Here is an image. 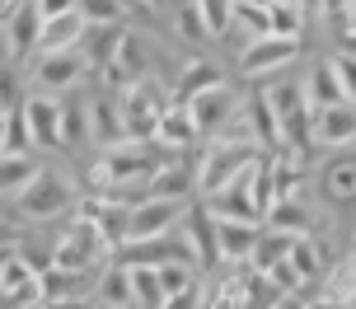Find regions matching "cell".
Listing matches in <instances>:
<instances>
[{
	"instance_id": "obj_1",
	"label": "cell",
	"mask_w": 356,
	"mask_h": 309,
	"mask_svg": "<svg viewBox=\"0 0 356 309\" xmlns=\"http://www.w3.org/2000/svg\"><path fill=\"white\" fill-rule=\"evenodd\" d=\"M263 150L253 146V141H234V136H207V146L197 155L193 164V178H197V197H211L216 187H225V183L239 174V169H249Z\"/></svg>"
},
{
	"instance_id": "obj_2",
	"label": "cell",
	"mask_w": 356,
	"mask_h": 309,
	"mask_svg": "<svg viewBox=\"0 0 356 309\" xmlns=\"http://www.w3.org/2000/svg\"><path fill=\"white\" fill-rule=\"evenodd\" d=\"M113 249L99 235V225L75 211V220L52 239V267H71V272H89V267H108Z\"/></svg>"
},
{
	"instance_id": "obj_3",
	"label": "cell",
	"mask_w": 356,
	"mask_h": 309,
	"mask_svg": "<svg viewBox=\"0 0 356 309\" xmlns=\"http://www.w3.org/2000/svg\"><path fill=\"white\" fill-rule=\"evenodd\" d=\"M75 183L66 178V174H56V169H38L33 183L24 187L15 197L19 206V216L24 220H33V225H42V220H56V216H66V211H75Z\"/></svg>"
},
{
	"instance_id": "obj_4",
	"label": "cell",
	"mask_w": 356,
	"mask_h": 309,
	"mask_svg": "<svg viewBox=\"0 0 356 309\" xmlns=\"http://www.w3.org/2000/svg\"><path fill=\"white\" fill-rule=\"evenodd\" d=\"M296 61H300V37H277V33L249 37L244 52H239V80L263 85L267 75H282L286 66H296Z\"/></svg>"
},
{
	"instance_id": "obj_5",
	"label": "cell",
	"mask_w": 356,
	"mask_h": 309,
	"mask_svg": "<svg viewBox=\"0 0 356 309\" xmlns=\"http://www.w3.org/2000/svg\"><path fill=\"white\" fill-rule=\"evenodd\" d=\"M267 103H272V112H277V122H282V141L286 146H300L309 150V122H314V108H309V99H305L300 80H272L267 85Z\"/></svg>"
},
{
	"instance_id": "obj_6",
	"label": "cell",
	"mask_w": 356,
	"mask_h": 309,
	"mask_svg": "<svg viewBox=\"0 0 356 309\" xmlns=\"http://www.w3.org/2000/svg\"><path fill=\"white\" fill-rule=\"evenodd\" d=\"M24 75H29V85H33L38 94H56V99H66V94L89 75V66H85V56H80V52H33Z\"/></svg>"
},
{
	"instance_id": "obj_7",
	"label": "cell",
	"mask_w": 356,
	"mask_h": 309,
	"mask_svg": "<svg viewBox=\"0 0 356 309\" xmlns=\"http://www.w3.org/2000/svg\"><path fill=\"white\" fill-rule=\"evenodd\" d=\"M169 103V94L145 75V80H136V85H127L122 94H118V108H122V131L131 136V141H150V131H155V122H160V108Z\"/></svg>"
},
{
	"instance_id": "obj_8",
	"label": "cell",
	"mask_w": 356,
	"mask_h": 309,
	"mask_svg": "<svg viewBox=\"0 0 356 309\" xmlns=\"http://www.w3.org/2000/svg\"><path fill=\"white\" fill-rule=\"evenodd\" d=\"M178 230H183L188 249H193V267H197V272L220 267V249H216V216L197 197L188 201V211H183V220H178Z\"/></svg>"
},
{
	"instance_id": "obj_9",
	"label": "cell",
	"mask_w": 356,
	"mask_h": 309,
	"mask_svg": "<svg viewBox=\"0 0 356 309\" xmlns=\"http://www.w3.org/2000/svg\"><path fill=\"white\" fill-rule=\"evenodd\" d=\"M183 211H188V201H174V197H141L136 206H131V220H127V239L169 235V230H178Z\"/></svg>"
},
{
	"instance_id": "obj_10",
	"label": "cell",
	"mask_w": 356,
	"mask_h": 309,
	"mask_svg": "<svg viewBox=\"0 0 356 309\" xmlns=\"http://www.w3.org/2000/svg\"><path fill=\"white\" fill-rule=\"evenodd\" d=\"M24 122H29V136H33V150H61V99L56 94H24Z\"/></svg>"
},
{
	"instance_id": "obj_11",
	"label": "cell",
	"mask_w": 356,
	"mask_h": 309,
	"mask_svg": "<svg viewBox=\"0 0 356 309\" xmlns=\"http://www.w3.org/2000/svg\"><path fill=\"white\" fill-rule=\"evenodd\" d=\"M188 112H193V122H197V136L207 141V136H216L225 122L239 117V94H234L230 85H216V90L188 99Z\"/></svg>"
},
{
	"instance_id": "obj_12",
	"label": "cell",
	"mask_w": 356,
	"mask_h": 309,
	"mask_svg": "<svg viewBox=\"0 0 356 309\" xmlns=\"http://www.w3.org/2000/svg\"><path fill=\"white\" fill-rule=\"evenodd\" d=\"M309 146H319V150H347V146H356V108H352V103L314 108Z\"/></svg>"
},
{
	"instance_id": "obj_13",
	"label": "cell",
	"mask_w": 356,
	"mask_h": 309,
	"mask_svg": "<svg viewBox=\"0 0 356 309\" xmlns=\"http://www.w3.org/2000/svg\"><path fill=\"white\" fill-rule=\"evenodd\" d=\"M75 211L99 225V235L108 239L113 253L127 244V220H131V206H127V201H118V197H85V192H80V197H75Z\"/></svg>"
},
{
	"instance_id": "obj_14",
	"label": "cell",
	"mask_w": 356,
	"mask_h": 309,
	"mask_svg": "<svg viewBox=\"0 0 356 309\" xmlns=\"http://www.w3.org/2000/svg\"><path fill=\"white\" fill-rule=\"evenodd\" d=\"M239 112H244V122H249V136L253 146L263 150V155H272V150H282V122H277V112H272V103H267V90L263 85H253L249 99L239 103Z\"/></svg>"
},
{
	"instance_id": "obj_15",
	"label": "cell",
	"mask_w": 356,
	"mask_h": 309,
	"mask_svg": "<svg viewBox=\"0 0 356 309\" xmlns=\"http://www.w3.org/2000/svg\"><path fill=\"white\" fill-rule=\"evenodd\" d=\"M150 141L164 150H178V155H188V150L202 141L197 136V122L193 112H188V103H178V99H169L160 108V122H155V131H150Z\"/></svg>"
},
{
	"instance_id": "obj_16",
	"label": "cell",
	"mask_w": 356,
	"mask_h": 309,
	"mask_svg": "<svg viewBox=\"0 0 356 309\" xmlns=\"http://www.w3.org/2000/svg\"><path fill=\"white\" fill-rule=\"evenodd\" d=\"M216 85H230L225 66H220V61H211V56H193V61H183V66H178L174 85H169V99L188 103V99H197V94L216 90Z\"/></svg>"
},
{
	"instance_id": "obj_17",
	"label": "cell",
	"mask_w": 356,
	"mask_h": 309,
	"mask_svg": "<svg viewBox=\"0 0 356 309\" xmlns=\"http://www.w3.org/2000/svg\"><path fill=\"white\" fill-rule=\"evenodd\" d=\"M319 192L328 206H352L356 201V146H347L319 169Z\"/></svg>"
},
{
	"instance_id": "obj_18",
	"label": "cell",
	"mask_w": 356,
	"mask_h": 309,
	"mask_svg": "<svg viewBox=\"0 0 356 309\" xmlns=\"http://www.w3.org/2000/svg\"><path fill=\"white\" fill-rule=\"evenodd\" d=\"M85 122H89V141L99 150L108 146H118V141H127V131H122V108H118V94H94L85 103Z\"/></svg>"
},
{
	"instance_id": "obj_19",
	"label": "cell",
	"mask_w": 356,
	"mask_h": 309,
	"mask_svg": "<svg viewBox=\"0 0 356 309\" xmlns=\"http://www.w3.org/2000/svg\"><path fill=\"white\" fill-rule=\"evenodd\" d=\"M0 33H5V56L10 61H29L38 52V33H42V15L33 10V0H24Z\"/></svg>"
},
{
	"instance_id": "obj_20",
	"label": "cell",
	"mask_w": 356,
	"mask_h": 309,
	"mask_svg": "<svg viewBox=\"0 0 356 309\" xmlns=\"http://www.w3.org/2000/svg\"><path fill=\"white\" fill-rule=\"evenodd\" d=\"M99 272L104 267H89V272H71V267H47L38 272V286H42V305L47 300H85L99 286Z\"/></svg>"
},
{
	"instance_id": "obj_21",
	"label": "cell",
	"mask_w": 356,
	"mask_h": 309,
	"mask_svg": "<svg viewBox=\"0 0 356 309\" xmlns=\"http://www.w3.org/2000/svg\"><path fill=\"white\" fill-rule=\"evenodd\" d=\"M118 42H122V24H85V37H80V47L75 52L85 56L89 75H99L118 56Z\"/></svg>"
},
{
	"instance_id": "obj_22",
	"label": "cell",
	"mask_w": 356,
	"mask_h": 309,
	"mask_svg": "<svg viewBox=\"0 0 356 309\" xmlns=\"http://www.w3.org/2000/svg\"><path fill=\"white\" fill-rule=\"evenodd\" d=\"M258 230H263V225H249V220H216L220 262H249L253 244H258Z\"/></svg>"
},
{
	"instance_id": "obj_23",
	"label": "cell",
	"mask_w": 356,
	"mask_h": 309,
	"mask_svg": "<svg viewBox=\"0 0 356 309\" xmlns=\"http://www.w3.org/2000/svg\"><path fill=\"white\" fill-rule=\"evenodd\" d=\"M267 230H282V235H309L314 230V206L305 197H286V201H272L267 206V216H263Z\"/></svg>"
},
{
	"instance_id": "obj_24",
	"label": "cell",
	"mask_w": 356,
	"mask_h": 309,
	"mask_svg": "<svg viewBox=\"0 0 356 309\" xmlns=\"http://www.w3.org/2000/svg\"><path fill=\"white\" fill-rule=\"evenodd\" d=\"M85 37V19L80 10L71 15H56V19H42V33H38V52H75Z\"/></svg>"
},
{
	"instance_id": "obj_25",
	"label": "cell",
	"mask_w": 356,
	"mask_h": 309,
	"mask_svg": "<svg viewBox=\"0 0 356 309\" xmlns=\"http://www.w3.org/2000/svg\"><path fill=\"white\" fill-rule=\"evenodd\" d=\"M249 262H234L230 272L207 286V309H244V295H249Z\"/></svg>"
},
{
	"instance_id": "obj_26",
	"label": "cell",
	"mask_w": 356,
	"mask_h": 309,
	"mask_svg": "<svg viewBox=\"0 0 356 309\" xmlns=\"http://www.w3.org/2000/svg\"><path fill=\"white\" fill-rule=\"evenodd\" d=\"M305 99H309V108H333V103H347V94L338 85V71H333V61H319L314 71L300 80Z\"/></svg>"
},
{
	"instance_id": "obj_27",
	"label": "cell",
	"mask_w": 356,
	"mask_h": 309,
	"mask_svg": "<svg viewBox=\"0 0 356 309\" xmlns=\"http://www.w3.org/2000/svg\"><path fill=\"white\" fill-rule=\"evenodd\" d=\"M94 305H127V309H136V305H131V267H127V262H118V258H113L104 272H99Z\"/></svg>"
},
{
	"instance_id": "obj_28",
	"label": "cell",
	"mask_w": 356,
	"mask_h": 309,
	"mask_svg": "<svg viewBox=\"0 0 356 309\" xmlns=\"http://www.w3.org/2000/svg\"><path fill=\"white\" fill-rule=\"evenodd\" d=\"M286 262L296 267V276H300V281H314V276H323V272H328V249H323V239L300 235L296 244H291Z\"/></svg>"
},
{
	"instance_id": "obj_29",
	"label": "cell",
	"mask_w": 356,
	"mask_h": 309,
	"mask_svg": "<svg viewBox=\"0 0 356 309\" xmlns=\"http://www.w3.org/2000/svg\"><path fill=\"white\" fill-rule=\"evenodd\" d=\"M42 169L38 164V155H0V197H19L29 183H33V174Z\"/></svg>"
},
{
	"instance_id": "obj_30",
	"label": "cell",
	"mask_w": 356,
	"mask_h": 309,
	"mask_svg": "<svg viewBox=\"0 0 356 309\" xmlns=\"http://www.w3.org/2000/svg\"><path fill=\"white\" fill-rule=\"evenodd\" d=\"M291 244H296V235H282V230H258V244H253V253H249V267L253 272H272L277 262H282L286 253H291Z\"/></svg>"
},
{
	"instance_id": "obj_31",
	"label": "cell",
	"mask_w": 356,
	"mask_h": 309,
	"mask_svg": "<svg viewBox=\"0 0 356 309\" xmlns=\"http://www.w3.org/2000/svg\"><path fill=\"white\" fill-rule=\"evenodd\" d=\"M328 295L333 300H342V305H352L356 300V258H338L333 267H328Z\"/></svg>"
},
{
	"instance_id": "obj_32",
	"label": "cell",
	"mask_w": 356,
	"mask_h": 309,
	"mask_svg": "<svg viewBox=\"0 0 356 309\" xmlns=\"http://www.w3.org/2000/svg\"><path fill=\"white\" fill-rule=\"evenodd\" d=\"M267 33L300 37L305 33V10L300 5H267Z\"/></svg>"
},
{
	"instance_id": "obj_33",
	"label": "cell",
	"mask_w": 356,
	"mask_h": 309,
	"mask_svg": "<svg viewBox=\"0 0 356 309\" xmlns=\"http://www.w3.org/2000/svg\"><path fill=\"white\" fill-rule=\"evenodd\" d=\"M89 141V122H85V103H66L61 99V150L85 146Z\"/></svg>"
},
{
	"instance_id": "obj_34",
	"label": "cell",
	"mask_w": 356,
	"mask_h": 309,
	"mask_svg": "<svg viewBox=\"0 0 356 309\" xmlns=\"http://www.w3.org/2000/svg\"><path fill=\"white\" fill-rule=\"evenodd\" d=\"M24 103V71H19V61L10 56H0V112H10Z\"/></svg>"
},
{
	"instance_id": "obj_35",
	"label": "cell",
	"mask_w": 356,
	"mask_h": 309,
	"mask_svg": "<svg viewBox=\"0 0 356 309\" xmlns=\"http://www.w3.org/2000/svg\"><path fill=\"white\" fill-rule=\"evenodd\" d=\"M202 24H207V33L211 37H225L230 33V19H234V0H193Z\"/></svg>"
},
{
	"instance_id": "obj_36",
	"label": "cell",
	"mask_w": 356,
	"mask_h": 309,
	"mask_svg": "<svg viewBox=\"0 0 356 309\" xmlns=\"http://www.w3.org/2000/svg\"><path fill=\"white\" fill-rule=\"evenodd\" d=\"M75 10H80L85 24H122L127 0H75Z\"/></svg>"
},
{
	"instance_id": "obj_37",
	"label": "cell",
	"mask_w": 356,
	"mask_h": 309,
	"mask_svg": "<svg viewBox=\"0 0 356 309\" xmlns=\"http://www.w3.org/2000/svg\"><path fill=\"white\" fill-rule=\"evenodd\" d=\"M230 28H244L249 37H263L267 33V5H263V0H239V5H234Z\"/></svg>"
},
{
	"instance_id": "obj_38",
	"label": "cell",
	"mask_w": 356,
	"mask_h": 309,
	"mask_svg": "<svg viewBox=\"0 0 356 309\" xmlns=\"http://www.w3.org/2000/svg\"><path fill=\"white\" fill-rule=\"evenodd\" d=\"M160 272V291L164 295H183L197 286V267L193 262H164V267H155Z\"/></svg>"
},
{
	"instance_id": "obj_39",
	"label": "cell",
	"mask_w": 356,
	"mask_h": 309,
	"mask_svg": "<svg viewBox=\"0 0 356 309\" xmlns=\"http://www.w3.org/2000/svg\"><path fill=\"white\" fill-rule=\"evenodd\" d=\"M5 150L10 155H33V136H29V122H24L19 108L5 112Z\"/></svg>"
},
{
	"instance_id": "obj_40",
	"label": "cell",
	"mask_w": 356,
	"mask_h": 309,
	"mask_svg": "<svg viewBox=\"0 0 356 309\" xmlns=\"http://www.w3.org/2000/svg\"><path fill=\"white\" fill-rule=\"evenodd\" d=\"M178 33H183V42H207V37H211L193 0H178Z\"/></svg>"
},
{
	"instance_id": "obj_41",
	"label": "cell",
	"mask_w": 356,
	"mask_h": 309,
	"mask_svg": "<svg viewBox=\"0 0 356 309\" xmlns=\"http://www.w3.org/2000/svg\"><path fill=\"white\" fill-rule=\"evenodd\" d=\"M328 61H333V71H338V85H342V94H347V103L356 108V56L333 52Z\"/></svg>"
},
{
	"instance_id": "obj_42",
	"label": "cell",
	"mask_w": 356,
	"mask_h": 309,
	"mask_svg": "<svg viewBox=\"0 0 356 309\" xmlns=\"http://www.w3.org/2000/svg\"><path fill=\"white\" fill-rule=\"evenodd\" d=\"M33 10H38L42 19H56V15H71L75 0H33Z\"/></svg>"
},
{
	"instance_id": "obj_43",
	"label": "cell",
	"mask_w": 356,
	"mask_h": 309,
	"mask_svg": "<svg viewBox=\"0 0 356 309\" xmlns=\"http://www.w3.org/2000/svg\"><path fill=\"white\" fill-rule=\"evenodd\" d=\"M338 52L356 56V28H347V24H342V33H338Z\"/></svg>"
},
{
	"instance_id": "obj_44",
	"label": "cell",
	"mask_w": 356,
	"mask_h": 309,
	"mask_svg": "<svg viewBox=\"0 0 356 309\" xmlns=\"http://www.w3.org/2000/svg\"><path fill=\"white\" fill-rule=\"evenodd\" d=\"M300 309H352V305H342V300H333V295L323 291V295H319V300H305V305H300Z\"/></svg>"
},
{
	"instance_id": "obj_45",
	"label": "cell",
	"mask_w": 356,
	"mask_h": 309,
	"mask_svg": "<svg viewBox=\"0 0 356 309\" xmlns=\"http://www.w3.org/2000/svg\"><path fill=\"white\" fill-rule=\"evenodd\" d=\"M42 309H94V300H47Z\"/></svg>"
},
{
	"instance_id": "obj_46",
	"label": "cell",
	"mask_w": 356,
	"mask_h": 309,
	"mask_svg": "<svg viewBox=\"0 0 356 309\" xmlns=\"http://www.w3.org/2000/svg\"><path fill=\"white\" fill-rule=\"evenodd\" d=\"M19 5H24V0H0V28H5V24H10V15H15Z\"/></svg>"
},
{
	"instance_id": "obj_47",
	"label": "cell",
	"mask_w": 356,
	"mask_h": 309,
	"mask_svg": "<svg viewBox=\"0 0 356 309\" xmlns=\"http://www.w3.org/2000/svg\"><path fill=\"white\" fill-rule=\"evenodd\" d=\"M305 300H296V295H282V300H272V309H300Z\"/></svg>"
},
{
	"instance_id": "obj_48",
	"label": "cell",
	"mask_w": 356,
	"mask_h": 309,
	"mask_svg": "<svg viewBox=\"0 0 356 309\" xmlns=\"http://www.w3.org/2000/svg\"><path fill=\"white\" fill-rule=\"evenodd\" d=\"M10 253H15V244H0V272H5V262H10Z\"/></svg>"
},
{
	"instance_id": "obj_49",
	"label": "cell",
	"mask_w": 356,
	"mask_h": 309,
	"mask_svg": "<svg viewBox=\"0 0 356 309\" xmlns=\"http://www.w3.org/2000/svg\"><path fill=\"white\" fill-rule=\"evenodd\" d=\"M347 28H356V0H352V10H347Z\"/></svg>"
},
{
	"instance_id": "obj_50",
	"label": "cell",
	"mask_w": 356,
	"mask_h": 309,
	"mask_svg": "<svg viewBox=\"0 0 356 309\" xmlns=\"http://www.w3.org/2000/svg\"><path fill=\"white\" fill-rule=\"evenodd\" d=\"M0 155H5V112H0Z\"/></svg>"
},
{
	"instance_id": "obj_51",
	"label": "cell",
	"mask_w": 356,
	"mask_h": 309,
	"mask_svg": "<svg viewBox=\"0 0 356 309\" xmlns=\"http://www.w3.org/2000/svg\"><path fill=\"white\" fill-rule=\"evenodd\" d=\"M145 10H164V0H141Z\"/></svg>"
},
{
	"instance_id": "obj_52",
	"label": "cell",
	"mask_w": 356,
	"mask_h": 309,
	"mask_svg": "<svg viewBox=\"0 0 356 309\" xmlns=\"http://www.w3.org/2000/svg\"><path fill=\"white\" fill-rule=\"evenodd\" d=\"M94 309H127V305H94Z\"/></svg>"
},
{
	"instance_id": "obj_53",
	"label": "cell",
	"mask_w": 356,
	"mask_h": 309,
	"mask_svg": "<svg viewBox=\"0 0 356 309\" xmlns=\"http://www.w3.org/2000/svg\"><path fill=\"white\" fill-rule=\"evenodd\" d=\"M352 258H356V230H352Z\"/></svg>"
},
{
	"instance_id": "obj_54",
	"label": "cell",
	"mask_w": 356,
	"mask_h": 309,
	"mask_svg": "<svg viewBox=\"0 0 356 309\" xmlns=\"http://www.w3.org/2000/svg\"><path fill=\"white\" fill-rule=\"evenodd\" d=\"M234 5H239V0H234Z\"/></svg>"
},
{
	"instance_id": "obj_55",
	"label": "cell",
	"mask_w": 356,
	"mask_h": 309,
	"mask_svg": "<svg viewBox=\"0 0 356 309\" xmlns=\"http://www.w3.org/2000/svg\"><path fill=\"white\" fill-rule=\"evenodd\" d=\"M352 305H356V300H352Z\"/></svg>"
}]
</instances>
